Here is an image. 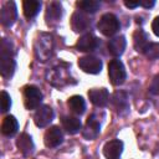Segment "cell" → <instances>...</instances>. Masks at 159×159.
I'll list each match as a JSON object with an SVG mask.
<instances>
[{
    "mask_svg": "<svg viewBox=\"0 0 159 159\" xmlns=\"http://www.w3.org/2000/svg\"><path fill=\"white\" fill-rule=\"evenodd\" d=\"M16 62L12 58V42L7 39L1 40L0 45V73L4 78L12 77Z\"/></svg>",
    "mask_w": 159,
    "mask_h": 159,
    "instance_id": "obj_1",
    "label": "cell"
},
{
    "mask_svg": "<svg viewBox=\"0 0 159 159\" xmlns=\"http://www.w3.org/2000/svg\"><path fill=\"white\" fill-rule=\"evenodd\" d=\"M53 47H55V41L52 35L47 32L39 34L34 42V52L36 58L41 62H46L52 56Z\"/></svg>",
    "mask_w": 159,
    "mask_h": 159,
    "instance_id": "obj_2",
    "label": "cell"
},
{
    "mask_svg": "<svg viewBox=\"0 0 159 159\" xmlns=\"http://www.w3.org/2000/svg\"><path fill=\"white\" fill-rule=\"evenodd\" d=\"M46 76H47L48 83H51L52 86L58 87V88H61L66 84H70V82L72 80V77L68 72V65L65 62L51 68Z\"/></svg>",
    "mask_w": 159,
    "mask_h": 159,
    "instance_id": "obj_3",
    "label": "cell"
},
{
    "mask_svg": "<svg viewBox=\"0 0 159 159\" xmlns=\"http://www.w3.org/2000/svg\"><path fill=\"white\" fill-rule=\"evenodd\" d=\"M119 20L118 17L112 14V12H106L101 16L98 24H97V27L98 30L101 31L102 35L104 36H113L118 30H119Z\"/></svg>",
    "mask_w": 159,
    "mask_h": 159,
    "instance_id": "obj_4",
    "label": "cell"
},
{
    "mask_svg": "<svg viewBox=\"0 0 159 159\" xmlns=\"http://www.w3.org/2000/svg\"><path fill=\"white\" fill-rule=\"evenodd\" d=\"M108 76L109 81L113 86H120L124 83L127 78V72L124 68V65L120 60L113 58L108 63Z\"/></svg>",
    "mask_w": 159,
    "mask_h": 159,
    "instance_id": "obj_5",
    "label": "cell"
},
{
    "mask_svg": "<svg viewBox=\"0 0 159 159\" xmlns=\"http://www.w3.org/2000/svg\"><path fill=\"white\" fill-rule=\"evenodd\" d=\"M42 98L43 96L39 87L30 84L24 88V104L26 109H37L42 102Z\"/></svg>",
    "mask_w": 159,
    "mask_h": 159,
    "instance_id": "obj_6",
    "label": "cell"
},
{
    "mask_svg": "<svg viewBox=\"0 0 159 159\" xmlns=\"http://www.w3.org/2000/svg\"><path fill=\"white\" fill-rule=\"evenodd\" d=\"M102 60L96 57V56H83L78 60V66L80 68L86 72V73H89V75H97L101 72L102 70Z\"/></svg>",
    "mask_w": 159,
    "mask_h": 159,
    "instance_id": "obj_7",
    "label": "cell"
},
{
    "mask_svg": "<svg viewBox=\"0 0 159 159\" xmlns=\"http://www.w3.org/2000/svg\"><path fill=\"white\" fill-rule=\"evenodd\" d=\"M17 17V9L14 1H6L0 11V21L4 26H12Z\"/></svg>",
    "mask_w": 159,
    "mask_h": 159,
    "instance_id": "obj_8",
    "label": "cell"
},
{
    "mask_svg": "<svg viewBox=\"0 0 159 159\" xmlns=\"http://www.w3.org/2000/svg\"><path fill=\"white\" fill-rule=\"evenodd\" d=\"M53 116H55L53 109L50 106L43 104L36 109V112L34 114V122L39 128H43L52 122Z\"/></svg>",
    "mask_w": 159,
    "mask_h": 159,
    "instance_id": "obj_9",
    "label": "cell"
},
{
    "mask_svg": "<svg viewBox=\"0 0 159 159\" xmlns=\"http://www.w3.org/2000/svg\"><path fill=\"white\" fill-rule=\"evenodd\" d=\"M111 102L119 116H125L129 113V101L124 91H116L112 94Z\"/></svg>",
    "mask_w": 159,
    "mask_h": 159,
    "instance_id": "obj_10",
    "label": "cell"
},
{
    "mask_svg": "<svg viewBox=\"0 0 159 159\" xmlns=\"http://www.w3.org/2000/svg\"><path fill=\"white\" fill-rule=\"evenodd\" d=\"M99 45V40L91 32L83 34L76 42V48L82 52H91L94 51Z\"/></svg>",
    "mask_w": 159,
    "mask_h": 159,
    "instance_id": "obj_11",
    "label": "cell"
},
{
    "mask_svg": "<svg viewBox=\"0 0 159 159\" xmlns=\"http://www.w3.org/2000/svg\"><path fill=\"white\" fill-rule=\"evenodd\" d=\"M101 132V122L98 120V118L96 117V114H92L88 117L87 122H86V125L84 128L82 129V135L88 139V140H92V139H96L98 137Z\"/></svg>",
    "mask_w": 159,
    "mask_h": 159,
    "instance_id": "obj_12",
    "label": "cell"
},
{
    "mask_svg": "<svg viewBox=\"0 0 159 159\" xmlns=\"http://www.w3.org/2000/svg\"><path fill=\"white\" fill-rule=\"evenodd\" d=\"M62 17V5L58 1H51L50 4H47L46 7V14H45V19L48 26H53L56 25L60 19Z\"/></svg>",
    "mask_w": 159,
    "mask_h": 159,
    "instance_id": "obj_13",
    "label": "cell"
},
{
    "mask_svg": "<svg viewBox=\"0 0 159 159\" xmlns=\"http://www.w3.org/2000/svg\"><path fill=\"white\" fill-rule=\"evenodd\" d=\"M43 142H45V145H46L47 148L58 147V145L63 142V134H62L61 129H60L57 125L50 127V128L46 130V133H45Z\"/></svg>",
    "mask_w": 159,
    "mask_h": 159,
    "instance_id": "obj_14",
    "label": "cell"
},
{
    "mask_svg": "<svg viewBox=\"0 0 159 159\" xmlns=\"http://www.w3.org/2000/svg\"><path fill=\"white\" fill-rule=\"evenodd\" d=\"M71 26L72 30L76 32H84L91 27V20L82 11H76L72 14Z\"/></svg>",
    "mask_w": 159,
    "mask_h": 159,
    "instance_id": "obj_15",
    "label": "cell"
},
{
    "mask_svg": "<svg viewBox=\"0 0 159 159\" xmlns=\"http://www.w3.org/2000/svg\"><path fill=\"white\" fill-rule=\"evenodd\" d=\"M88 97L96 107H106L109 102V93L107 88H92L88 91Z\"/></svg>",
    "mask_w": 159,
    "mask_h": 159,
    "instance_id": "obj_16",
    "label": "cell"
},
{
    "mask_svg": "<svg viewBox=\"0 0 159 159\" xmlns=\"http://www.w3.org/2000/svg\"><path fill=\"white\" fill-rule=\"evenodd\" d=\"M123 152V142L119 139L109 140L103 147V155L106 159H118Z\"/></svg>",
    "mask_w": 159,
    "mask_h": 159,
    "instance_id": "obj_17",
    "label": "cell"
},
{
    "mask_svg": "<svg viewBox=\"0 0 159 159\" xmlns=\"http://www.w3.org/2000/svg\"><path fill=\"white\" fill-rule=\"evenodd\" d=\"M108 51L112 56L114 57H118L120 56L124 50H125V46H127V41H125V37L124 36H116L113 39H111L108 41Z\"/></svg>",
    "mask_w": 159,
    "mask_h": 159,
    "instance_id": "obj_18",
    "label": "cell"
},
{
    "mask_svg": "<svg viewBox=\"0 0 159 159\" xmlns=\"http://www.w3.org/2000/svg\"><path fill=\"white\" fill-rule=\"evenodd\" d=\"M62 127L63 129H66L67 133L70 134H76L81 130V127H82V123H81V119H78L77 117H73V116H63L62 119Z\"/></svg>",
    "mask_w": 159,
    "mask_h": 159,
    "instance_id": "obj_19",
    "label": "cell"
},
{
    "mask_svg": "<svg viewBox=\"0 0 159 159\" xmlns=\"http://www.w3.org/2000/svg\"><path fill=\"white\" fill-rule=\"evenodd\" d=\"M19 123L14 116H6L1 124V133L6 137H12L17 133Z\"/></svg>",
    "mask_w": 159,
    "mask_h": 159,
    "instance_id": "obj_20",
    "label": "cell"
},
{
    "mask_svg": "<svg viewBox=\"0 0 159 159\" xmlns=\"http://www.w3.org/2000/svg\"><path fill=\"white\" fill-rule=\"evenodd\" d=\"M16 145L19 148V150L24 154V155H29L34 152V142H32V138L27 134V133H22L20 134V137L17 138L16 140Z\"/></svg>",
    "mask_w": 159,
    "mask_h": 159,
    "instance_id": "obj_21",
    "label": "cell"
},
{
    "mask_svg": "<svg viewBox=\"0 0 159 159\" xmlns=\"http://www.w3.org/2000/svg\"><path fill=\"white\" fill-rule=\"evenodd\" d=\"M41 9V2L37 0H25L22 2V11L25 17L27 19H32L35 17Z\"/></svg>",
    "mask_w": 159,
    "mask_h": 159,
    "instance_id": "obj_22",
    "label": "cell"
},
{
    "mask_svg": "<svg viewBox=\"0 0 159 159\" xmlns=\"http://www.w3.org/2000/svg\"><path fill=\"white\" fill-rule=\"evenodd\" d=\"M67 104H68L70 109H71L75 114L81 116V114H83L84 111H86V102H84V99H83L81 96H77V94H76V96L70 97L68 101H67Z\"/></svg>",
    "mask_w": 159,
    "mask_h": 159,
    "instance_id": "obj_23",
    "label": "cell"
},
{
    "mask_svg": "<svg viewBox=\"0 0 159 159\" xmlns=\"http://www.w3.org/2000/svg\"><path fill=\"white\" fill-rule=\"evenodd\" d=\"M148 35L143 31V30H137L133 34V46L135 48V51L138 52H143L144 48L148 46Z\"/></svg>",
    "mask_w": 159,
    "mask_h": 159,
    "instance_id": "obj_24",
    "label": "cell"
},
{
    "mask_svg": "<svg viewBox=\"0 0 159 159\" xmlns=\"http://www.w3.org/2000/svg\"><path fill=\"white\" fill-rule=\"evenodd\" d=\"M76 5H77V7H80L84 12L94 14L99 9L101 2L99 1H94V0H83V1H77Z\"/></svg>",
    "mask_w": 159,
    "mask_h": 159,
    "instance_id": "obj_25",
    "label": "cell"
},
{
    "mask_svg": "<svg viewBox=\"0 0 159 159\" xmlns=\"http://www.w3.org/2000/svg\"><path fill=\"white\" fill-rule=\"evenodd\" d=\"M144 56L149 60H157L159 58V42H150L143 51Z\"/></svg>",
    "mask_w": 159,
    "mask_h": 159,
    "instance_id": "obj_26",
    "label": "cell"
},
{
    "mask_svg": "<svg viewBox=\"0 0 159 159\" xmlns=\"http://www.w3.org/2000/svg\"><path fill=\"white\" fill-rule=\"evenodd\" d=\"M10 107H11V97L7 92L2 91L1 92V112L2 113L7 112L10 109Z\"/></svg>",
    "mask_w": 159,
    "mask_h": 159,
    "instance_id": "obj_27",
    "label": "cell"
},
{
    "mask_svg": "<svg viewBox=\"0 0 159 159\" xmlns=\"http://www.w3.org/2000/svg\"><path fill=\"white\" fill-rule=\"evenodd\" d=\"M149 92L155 96H159V76H155L152 80V83L149 86Z\"/></svg>",
    "mask_w": 159,
    "mask_h": 159,
    "instance_id": "obj_28",
    "label": "cell"
},
{
    "mask_svg": "<svg viewBox=\"0 0 159 159\" xmlns=\"http://www.w3.org/2000/svg\"><path fill=\"white\" fill-rule=\"evenodd\" d=\"M152 30H153V32L157 36H159V16H157L153 20V22H152Z\"/></svg>",
    "mask_w": 159,
    "mask_h": 159,
    "instance_id": "obj_29",
    "label": "cell"
},
{
    "mask_svg": "<svg viewBox=\"0 0 159 159\" xmlns=\"http://www.w3.org/2000/svg\"><path fill=\"white\" fill-rule=\"evenodd\" d=\"M139 5L145 9H150L155 5V1L154 0H142V1H139Z\"/></svg>",
    "mask_w": 159,
    "mask_h": 159,
    "instance_id": "obj_30",
    "label": "cell"
},
{
    "mask_svg": "<svg viewBox=\"0 0 159 159\" xmlns=\"http://www.w3.org/2000/svg\"><path fill=\"white\" fill-rule=\"evenodd\" d=\"M124 5L129 9H135L137 6H139V1H124Z\"/></svg>",
    "mask_w": 159,
    "mask_h": 159,
    "instance_id": "obj_31",
    "label": "cell"
}]
</instances>
